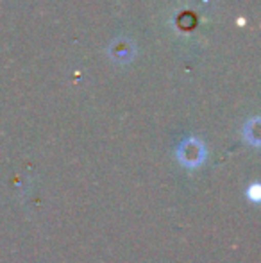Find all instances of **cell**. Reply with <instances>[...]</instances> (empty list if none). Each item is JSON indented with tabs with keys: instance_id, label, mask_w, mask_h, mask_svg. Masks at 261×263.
<instances>
[{
	"instance_id": "cell-1",
	"label": "cell",
	"mask_w": 261,
	"mask_h": 263,
	"mask_svg": "<svg viewBox=\"0 0 261 263\" xmlns=\"http://www.w3.org/2000/svg\"><path fill=\"white\" fill-rule=\"evenodd\" d=\"M179 159L185 163L186 166H197L198 163L204 159V153H202L200 143L197 142H188L181 147L179 151Z\"/></svg>"
}]
</instances>
